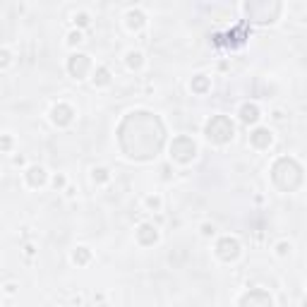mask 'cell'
Segmentation results:
<instances>
[{
	"mask_svg": "<svg viewBox=\"0 0 307 307\" xmlns=\"http://www.w3.org/2000/svg\"><path fill=\"white\" fill-rule=\"evenodd\" d=\"M271 180L279 190L290 192L302 182V168L293 159H279L271 168Z\"/></svg>",
	"mask_w": 307,
	"mask_h": 307,
	"instance_id": "1",
	"label": "cell"
},
{
	"mask_svg": "<svg viewBox=\"0 0 307 307\" xmlns=\"http://www.w3.org/2000/svg\"><path fill=\"white\" fill-rule=\"evenodd\" d=\"M204 135H207V139L214 142V144H226V142L233 139L235 127L226 116H214L207 123V127H204Z\"/></svg>",
	"mask_w": 307,
	"mask_h": 307,
	"instance_id": "2",
	"label": "cell"
},
{
	"mask_svg": "<svg viewBox=\"0 0 307 307\" xmlns=\"http://www.w3.org/2000/svg\"><path fill=\"white\" fill-rule=\"evenodd\" d=\"M195 154H197V144L192 142L190 137H175L173 139V144H171V156L175 159V161H180V163H187L195 159Z\"/></svg>",
	"mask_w": 307,
	"mask_h": 307,
	"instance_id": "3",
	"label": "cell"
},
{
	"mask_svg": "<svg viewBox=\"0 0 307 307\" xmlns=\"http://www.w3.org/2000/svg\"><path fill=\"white\" fill-rule=\"evenodd\" d=\"M216 252L223 262H233V259L240 257V243L235 238H221L216 245Z\"/></svg>",
	"mask_w": 307,
	"mask_h": 307,
	"instance_id": "4",
	"label": "cell"
},
{
	"mask_svg": "<svg viewBox=\"0 0 307 307\" xmlns=\"http://www.w3.org/2000/svg\"><path fill=\"white\" fill-rule=\"evenodd\" d=\"M240 307H274V300L264 290H252V293H247L243 298Z\"/></svg>",
	"mask_w": 307,
	"mask_h": 307,
	"instance_id": "5",
	"label": "cell"
},
{
	"mask_svg": "<svg viewBox=\"0 0 307 307\" xmlns=\"http://www.w3.org/2000/svg\"><path fill=\"white\" fill-rule=\"evenodd\" d=\"M89 67H91L89 55H72V58H70V63H67V70H70V74H72V77H77V80H82L84 74L89 72Z\"/></svg>",
	"mask_w": 307,
	"mask_h": 307,
	"instance_id": "6",
	"label": "cell"
},
{
	"mask_svg": "<svg viewBox=\"0 0 307 307\" xmlns=\"http://www.w3.org/2000/svg\"><path fill=\"white\" fill-rule=\"evenodd\" d=\"M271 130L269 127H257V130H252V135H250V142H252V146H257V149H266V146L271 144Z\"/></svg>",
	"mask_w": 307,
	"mask_h": 307,
	"instance_id": "7",
	"label": "cell"
},
{
	"mask_svg": "<svg viewBox=\"0 0 307 307\" xmlns=\"http://www.w3.org/2000/svg\"><path fill=\"white\" fill-rule=\"evenodd\" d=\"M137 240L139 245H154L159 240V233H156V228L149 226V223H142V226L137 228Z\"/></svg>",
	"mask_w": 307,
	"mask_h": 307,
	"instance_id": "8",
	"label": "cell"
},
{
	"mask_svg": "<svg viewBox=\"0 0 307 307\" xmlns=\"http://www.w3.org/2000/svg\"><path fill=\"white\" fill-rule=\"evenodd\" d=\"M74 110L70 108V106H65V103H60V106H55L53 108V123L55 125H67L70 120H72Z\"/></svg>",
	"mask_w": 307,
	"mask_h": 307,
	"instance_id": "9",
	"label": "cell"
},
{
	"mask_svg": "<svg viewBox=\"0 0 307 307\" xmlns=\"http://www.w3.org/2000/svg\"><path fill=\"white\" fill-rule=\"evenodd\" d=\"M27 180H29V185H34V187L44 185V182H46V171L41 168V166H31V168L27 171Z\"/></svg>",
	"mask_w": 307,
	"mask_h": 307,
	"instance_id": "10",
	"label": "cell"
},
{
	"mask_svg": "<svg viewBox=\"0 0 307 307\" xmlns=\"http://www.w3.org/2000/svg\"><path fill=\"white\" fill-rule=\"evenodd\" d=\"M240 118H243V123H257L259 120V108L254 106V103H245L243 108H240Z\"/></svg>",
	"mask_w": 307,
	"mask_h": 307,
	"instance_id": "11",
	"label": "cell"
},
{
	"mask_svg": "<svg viewBox=\"0 0 307 307\" xmlns=\"http://www.w3.org/2000/svg\"><path fill=\"white\" fill-rule=\"evenodd\" d=\"M127 24H130V29H142L144 27V15L139 10H130L127 12Z\"/></svg>",
	"mask_w": 307,
	"mask_h": 307,
	"instance_id": "12",
	"label": "cell"
},
{
	"mask_svg": "<svg viewBox=\"0 0 307 307\" xmlns=\"http://www.w3.org/2000/svg\"><path fill=\"white\" fill-rule=\"evenodd\" d=\"M110 82V74L106 67H99L96 70V77H94V84H99V87H103V84H108Z\"/></svg>",
	"mask_w": 307,
	"mask_h": 307,
	"instance_id": "13",
	"label": "cell"
},
{
	"mask_svg": "<svg viewBox=\"0 0 307 307\" xmlns=\"http://www.w3.org/2000/svg\"><path fill=\"white\" fill-rule=\"evenodd\" d=\"M127 65H130L132 70L139 67V65H142V53H139V51H130V53H127Z\"/></svg>",
	"mask_w": 307,
	"mask_h": 307,
	"instance_id": "14",
	"label": "cell"
},
{
	"mask_svg": "<svg viewBox=\"0 0 307 307\" xmlns=\"http://www.w3.org/2000/svg\"><path fill=\"white\" fill-rule=\"evenodd\" d=\"M72 259L77 264H84L87 259H89V250H87V247H77V252L72 254Z\"/></svg>",
	"mask_w": 307,
	"mask_h": 307,
	"instance_id": "15",
	"label": "cell"
},
{
	"mask_svg": "<svg viewBox=\"0 0 307 307\" xmlns=\"http://www.w3.org/2000/svg\"><path fill=\"white\" fill-rule=\"evenodd\" d=\"M192 89H195V91H204V89H207V80H202V74H199V80L192 82Z\"/></svg>",
	"mask_w": 307,
	"mask_h": 307,
	"instance_id": "16",
	"label": "cell"
},
{
	"mask_svg": "<svg viewBox=\"0 0 307 307\" xmlns=\"http://www.w3.org/2000/svg\"><path fill=\"white\" fill-rule=\"evenodd\" d=\"M94 180H108V171L106 168H96L94 171Z\"/></svg>",
	"mask_w": 307,
	"mask_h": 307,
	"instance_id": "17",
	"label": "cell"
},
{
	"mask_svg": "<svg viewBox=\"0 0 307 307\" xmlns=\"http://www.w3.org/2000/svg\"><path fill=\"white\" fill-rule=\"evenodd\" d=\"M82 41V34L80 31H72V34H70V44H80Z\"/></svg>",
	"mask_w": 307,
	"mask_h": 307,
	"instance_id": "18",
	"label": "cell"
},
{
	"mask_svg": "<svg viewBox=\"0 0 307 307\" xmlns=\"http://www.w3.org/2000/svg\"><path fill=\"white\" fill-rule=\"evenodd\" d=\"M286 252H290V245L281 243V245H279V254H281V257H283V254H286Z\"/></svg>",
	"mask_w": 307,
	"mask_h": 307,
	"instance_id": "19",
	"label": "cell"
},
{
	"mask_svg": "<svg viewBox=\"0 0 307 307\" xmlns=\"http://www.w3.org/2000/svg\"><path fill=\"white\" fill-rule=\"evenodd\" d=\"M146 204H149V207H159V204H161V199H159V197H149V199H146Z\"/></svg>",
	"mask_w": 307,
	"mask_h": 307,
	"instance_id": "20",
	"label": "cell"
},
{
	"mask_svg": "<svg viewBox=\"0 0 307 307\" xmlns=\"http://www.w3.org/2000/svg\"><path fill=\"white\" fill-rule=\"evenodd\" d=\"M202 233H204V235H214V226H202Z\"/></svg>",
	"mask_w": 307,
	"mask_h": 307,
	"instance_id": "21",
	"label": "cell"
},
{
	"mask_svg": "<svg viewBox=\"0 0 307 307\" xmlns=\"http://www.w3.org/2000/svg\"><path fill=\"white\" fill-rule=\"evenodd\" d=\"M77 19H80V24H89V17H87V15H80Z\"/></svg>",
	"mask_w": 307,
	"mask_h": 307,
	"instance_id": "22",
	"label": "cell"
}]
</instances>
